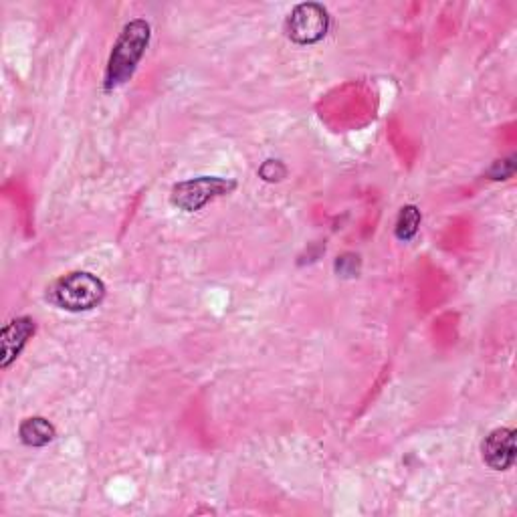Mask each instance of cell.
<instances>
[{"label":"cell","mask_w":517,"mask_h":517,"mask_svg":"<svg viewBox=\"0 0 517 517\" xmlns=\"http://www.w3.org/2000/svg\"><path fill=\"white\" fill-rule=\"evenodd\" d=\"M332 19L324 5L301 3L285 21V35L295 45H316L326 39Z\"/></svg>","instance_id":"cell-4"},{"label":"cell","mask_w":517,"mask_h":517,"mask_svg":"<svg viewBox=\"0 0 517 517\" xmlns=\"http://www.w3.org/2000/svg\"><path fill=\"white\" fill-rule=\"evenodd\" d=\"M37 324L29 316H19L5 324L3 334H0V368L7 370L21 356L23 348L35 336Z\"/></svg>","instance_id":"cell-5"},{"label":"cell","mask_w":517,"mask_h":517,"mask_svg":"<svg viewBox=\"0 0 517 517\" xmlns=\"http://www.w3.org/2000/svg\"><path fill=\"white\" fill-rule=\"evenodd\" d=\"M235 188L237 182L233 178L198 176L174 184L170 192V202L184 213H196L204 209L209 202L229 196Z\"/></svg>","instance_id":"cell-3"},{"label":"cell","mask_w":517,"mask_h":517,"mask_svg":"<svg viewBox=\"0 0 517 517\" xmlns=\"http://www.w3.org/2000/svg\"><path fill=\"white\" fill-rule=\"evenodd\" d=\"M513 160H515L513 156H509L507 160H497V162L493 164V168L489 170V176H491L493 180H507V178H511L513 172H515Z\"/></svg>","instance_id":"cell-10"},{"label":"cell","mask_w":517,"mask_h":517,"mask_svg":"<svg viewBox=\"0 0 517 517\" xmlns=\"http://www.w3.org/2000/svg\"><path fill=\"white\" fill-rule=\"evenodd\" d=\"M150 37H152V27L146 19H134L122 29L110 53L106 77H103V89H106V93L126 85L132 79L142 57L146 55Z\"/></svg>","instance_id":"cell-1"},{"label":"cell","mask_w":517,"mask_h":517,"mask_svg":"<svg viewBox=\"0 0 517 517\" xmlns=\"http://www.w3.org/2000/svg\"><path fill=\"white\" fill-rule=\"evenodd\" d=\"M55 437H57L55 427L43 417H29L19 427L21 443L33 449L47 447L51 441H55Z\"/></svg>","instance_id":"cell-7"},{"label":"cell","mask_w":517,"mask_h":517,"mask_svg":"<svg viewBox=\"0 0 517 517\" xmlns=\"http://www.w3.org/2000/svg\"><path fill=\"white\" fill-rule=\"evenodd\" d=\"M483 463L493 471H507L515 463V429H495L481 443Z\"/></svg>","instance_id":"cell-6"},{"label":"cell","mask_w":517,"mask_h":517,"mask_svg":"<svg viewBox=\"0 0 517 517\" xmlns=\"http://www.w3.org/2000/svg\"><path fill=\"white\" fill-rule=\"evenodd\" d=\"M103 297H106V283L87 271H73L57 281H53L47 289V299L65 312L79 314L91 312Z\"/></svg>","instance_id":"cell-2"},{"label":"cell","mask_w":517,"mask_h":517,"mask_svg":"<svg viewBox=\"0 0 517 517\" xmlns=\"http://www.w3.org/2000/svg\"><path fill=\"white\" fill-rule=\"evenodd\" d=\"M259 176L265 182H279V180H283L287 176V168L279 160H267V162L261 164Z\"/></svg>","instance_id":"cell-9"},{"label":"cell","mask_w":517,"mask_h":517,"mask_svg":"<svg viewBox=\"0 0 517 517\" xmlns=\"http://www.w3.org/2000/svg\"><path fill=\"white\" fill-rule=\"evenodd\" d=\"M421 223H423V215H421V209L415 204H406L400 209L398 217H396V225H394V235L398 241H412L417 237L419 229H421Z\"/></svg>","instance_id":"cell-8"}]
</instances>
